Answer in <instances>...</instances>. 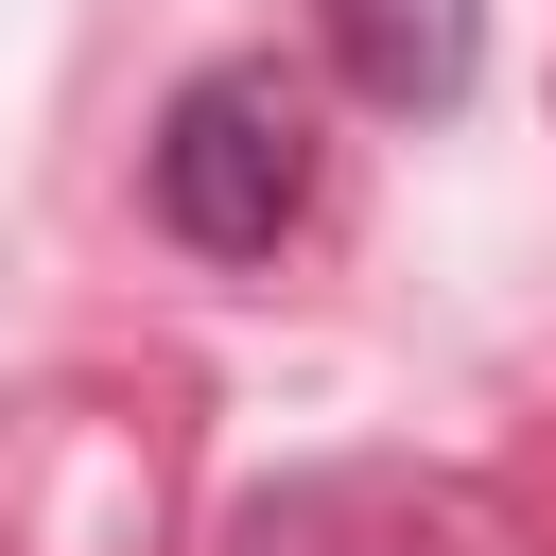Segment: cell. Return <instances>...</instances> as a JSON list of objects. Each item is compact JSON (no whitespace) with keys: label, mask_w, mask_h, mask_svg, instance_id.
<instances>
[{"label":"cell","mask_w":556,"mask_h":556,"mask_svg":"<svg viewBox=\"0 0 556 556\" xmlns=\"http://www.w3.org/2000/svg\"><path fill=\"white\" fill-rule=\"evenodd\" d=\"M313 174H330V139H313V87H295L278 52L191 70V87L156 104V139H139V191H156V226H174L191 261H278V243L313 226Z\"/></svg>","instance_id":"obj_1"},{"label":"cell","mask_w":556,"mask_h":556,"mask_svg":"<svg viewBox=\"0 0 556 556\" xmlns=\"http://www.w3.org/2000/svg\"><path fill=\"white\" fill-rule=\"evenodd\" d=\"M330 70L382 122H452L486 87V0H330Z\"/></svg>","instance_id":"obj_2"}]
</instances>
